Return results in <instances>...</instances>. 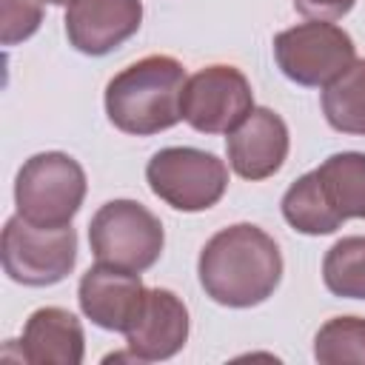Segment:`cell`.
Here are the masks:
<instances>
[{"mask_svg":"<svg viewBox=\"0 0 365 365\" xmlns=\"http://www.w3.org/2000/svg\"><path fill=\"white\" fill-rule=\"evenodd\" d=\"M322 282L334 297L365 299V237H342L328 248Z\"/></svg>","mask_w":365,"mask_h":365,"instance_id":"17","label":"cell"},{"mask_svg":"<svg viewBox=\"0 0 365 365\" xmlns=\"http://www.w3.org/2000/svg\"><path fill=\"white\" fill-rule=\"evenodd\" d=\"M314 359L322 365H365V317H334L314 336Z\"/></svg>","mask_w":365,"mask_h":365,"instance_id":"18","label":"cell"},{"mask_svg":"<svg viewBox=\"0 0 365 365\" xmlns=\"http://www.w3.org/2000/svg\"><path fill=\"white\" fill-rule=\"evenodd\" d=\"M140 0H71L66 9L68 46L86 57H106L140 31Z\"/></svg>","mask_w":365,"mask_h":365,"instance_id":"9","label":"cell"},{"mask_svg":"<svg viewBox=\"0 0 365 365\" xmlns=\"http://www.w3.org/2000/svg\"><path fill=\"white\" fill-rule=\"evenodd\" d=\"M86 171L63 151H40L29 157L14 180L17 214L43 228L71 225L86 200Z\"/></svg>","mask_w":365,"mask_h":365,"instance_id":"3","label":"cell"},{"mask_svg":"<svg viewBox=\"0 0 365 365\" xmlns=\"http://www.w3.org/2000/svg\"><path fill=\"white\" fill-rule=\"evenodd\" d=\"M145 297V285L140 274L97 262L91 265L77 285L80 311L103 331L125 334L131 319L140 311V302Z\"/></svg>","mask_w":365,"mask_h":365,"instance_id":"12","label":"cell"},{"mask_svg":"<svg viewBox=\"0 0 365 365\" xmlns=\"http://www.w3.org/2000/svg\"><path fill=\"white\" fill-rule=\"evenodd\" d=\"M88 245L97 262L143 274L165 245V231L157 214L137 200H108L88 222Z\"/></svg>","mask_w":365,"mask_h":365,"instance_id":"4","label":"cell"},{"mask_svg":"<svg viewBox=\"0 0 365 365\" xmlns=\"http://www.w3.org/2000/svg\"><path fill=\"white\" fill-rule=\"evenodd\" d=\"M185 68L168 54H148L106 86V114L114 128L134 137L160 134L182 120Z\"/></svg>","mask_w":365,"mask_h":365,"instance_id":"2","label":"cell"},{"mask_svg":"<svg viewBox=\"0 0 365 365\" xmlns=\"http://www.w3.org/2000/svg\"><path fill=\"white\" fill-rule=\"evenodd\" d=\"M314 171L328 205L342 220H365V154L339 151Z\"/></svg>","mask_w":365,"mask_h":365,"instance_id":"14","label":"cell"},{"mask_svg":"<svg viewBox=\"0 0 365 365\" xmlns=\"http://www.w3.org/2000/svg\"><path fill=\"white\" fill-rule=\"evenodd\" d=\"M43 23L40 0H0V40L14 46L29 40Z\"/></svg>","mask_w":365,"mask_h":365,"instance_id":"19","label":"cell"},{"mask_svg":"<svg viewBox=\"0 0 365 365\" xmlns=\"http://www.w3.org/2000/svg\"><path fill=\"white\" fill-rule=\"evenodd\" d=\"M282 217L285 222L305 234V237H325V234H334L345 220L328 205L325 194H322V185L317 180V171H308L302 174L299 180H294L288 185V191L282 194Z\"/></svg>","mask_w":365,"mask_h":365,"instance_id":"15","label":"cell"},{"mask_svg":"<svg viewBox=\"0 0 365 365\" xmlns=\"http://www.w3.org/2000/svg\"><path fill=\"white\" fill-rule=\"evenodd\" d=\"M86 356V334L80 319L57 305L37 308L20 339V359L29 365H80Z\"/></svg>","mask_w":365,"mask_h":365,"instance_id":"13","label":"cell"},{"mask_svg":"<svg viewBox=\"0 0 365 365\" xmlns=\"http://www.w3.org/2000/svg\"><path fill=\"white\" fill-rule=\"evenodd\" d=\"M274 60L291 83L325 88L356 60V46L336 23L308 20L274 37Z\"/></svg>","mask_w":365,"mask_h":365,"instance_id":"7","label":"cell"},{"mask_svg":"<svg viewBox=\"0 0 365 365\" xmlns=\"http://www.w3.org/2000/svg\"><path fill=\"white\" fill-rule=\"evenodd\" d=\"M46 3H51V6H68L71 0H46Z\"/></svg>","mask_w":365,"mask_h":365,"instance_id":"21","label":"cell"},{"mask_svg":"<svg viewBox=\"0 0 365 365\" xmlns=\"http://www.w3.org/2000/svg\"><path fill=\"white\" fill-rule=\"evenodd\" d=\"M291 3L308 20H339L354 9L356 0H291Z\"/></svg>","mask_w":365,"mask_h":365,"instance_id":"20","label":"cell"},{"mask_svg":"<svg viewBox=\"0 0 365 365\" xmlns=\"http://www.w3.org/2000/svg\"><path fill=\"white\" fill-rule=\"evenodd\" d=\"M145 180L154 197H160L174 211L197 214L217 205L228 188L225 163L202 148L168 145L160 148L148 165Z\"/></svg>","mask_w":365,"mask_h":365,"instance_id":"6","label":"cell"},{"mask_svg":"<svg viewBox=\"0 0 365 365\" xmlns=\"http://www.w3.org/2000/svg\"><path fill=\"white\" fill-rule=\"evenodd\" d=\"M3 271L11 282L46 288L63 282L77 262V231L71 225L43 228L20 214L9 217L0 240Z\"/></svg>","mask_w":365,"mask_h":365,"instance_id":"5","label":"cell"},{"mask_svg":"<svg viewBox=\"0 0 365 365\" xmlns=\"http://www.w3.org/2000/svg\"><path fill=\"white\" fill-rule=\"evenodd\" d=\"M322 114L334 131L365 137V60H354L322 88Z\"/></svg>","mask_w":365,"mask_h":365,"instance_id":"16","label":"cell"},{"mask_svg":"<svg viewBox=\"0 0 365 365\" xmlns=\"http://www.w3.org/2000/svg\"><path fill=\"white\" fill-rule=\"evenodd\" d=\"M291 148V137H288V125L285 120L265 106H254V111L234 128L228 131L225 140V154L231 168L242 177V180H268L274 177Z\"/></svg>","mask_w":365,"mask_h":365,"instance_id":"11","label":"cell"},{"mask_svg":"<svg viewBox=\"0 0 365 365\" xmlns=\"http://www.w3.org/2000/svg\"><path fill=\"white\" fill-rule=\"evenodd\" d=\"M254 111V91L237 66L214 63L185 80L182 120L200 134H228Z\"/></svg>","mask_w":365,"mask_h":365,"instance_id":"8","label":"cell"},{"mask_svg":"<svg viewBox=\"0 0 365 365\" xmlns=\"http://www.w3.org/2000/svg\"><path fill=\"white\" fill-rule=\"evenodd\" d=\"M188 342V308L168 288H145L137 317L125 331V345L140 362H163Z\"/></svg>","mask_w":365,"mask_h":365,"instance_id":"10","label":"cell"},{"mask_svg":"<svg viewBox=\"0 0 365 365\" xmlns=\"http://www.w3.org/2000/svg\"><path fill=\"white\" fill-rule=\"evenodd\" d=\"M197 274L205 297L225 308L265 302L282 279V254L259 225L237 222L217 231L200 251Z\"/></svg>","mask_w":365,"mask_h":365,"instance_id":"1","label":"cell"}]
</instances>
